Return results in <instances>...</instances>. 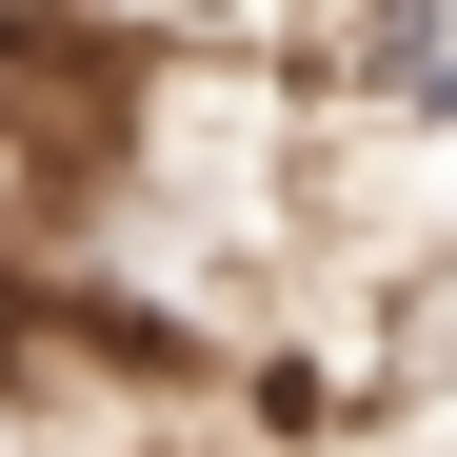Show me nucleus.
<instances>
[{
  "label": "nucleus",
  "mask_w": 457,
  "mask_h": 457,
  "mask_svg": "<svg viewBox=\"0 0 457 457\" xmlns=\"http://www.w3.org/2000/svg\"><path fill=\"white\" fill-rule=\"evenodd\" d=\"M298 100L338 139H457V0H319Z\"/></svg>",
  "instance_id": "1"
},
{
  "label": "nucleus",
  "mask_w": 457,
  "mask_h": 457,
  "mask_svg": "<svg viewBox=\"0 0 457 457\" xmlns=\"http://www.w3.org/2000/svg\"><path fill=\"white\" fill-rule=\"evenodd\" d=\"M358 457H457V259H378V338L338 358Z\"/></svg>",
  "instance_id": "2"
}]
</instances>
